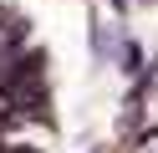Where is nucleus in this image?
Segmentation results:
<instances>
[{
  "label": "nucleus",
  "instance_id": "nucleus-1",
  "mask_svg": "<svg viewBox=\"0 0 158 153\" xmlns=\"http://www.w3.org/2000/svg\"><path fill=\"white\" fill-rule=\"evenodd\" d=\"M5 153H36V148H5Z\"/></svg>",
  "mask_w": 158,
  "mask_h": 153
}]
</instances>
